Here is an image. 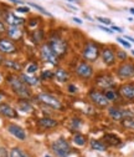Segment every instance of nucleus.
Masks as SVG:
<instances>
[{"label": "nucleus", "mask_w": 134, "mask_h": 157, "mask_svg": "<svg viewBox=\"0 0 134 157\" xmlns=\"http://www.w3.org/2000/svg\"><path fill=\"white\" fill-rule=\"evenodd\" d=\"M50 150L55 157H70L71 155L78 152L76 147H72L71 142L65 136H60L56 140H53L50 145Z\"/></svg>", "instance_id": "1"}, {"label": "nucleus", "mask_w": 134, "mask_h": 157, "mask_svg": "<svg viewBox=\"0 0 134 157\" xmlns=\"http://www.w3.org/2000/svg\"><path fill=\"white\" fill-rule=\"evenodd\" d=\"M102 45L94 40H86L81 49V60L94 64L100 60Z\"/></svg>", "instance_id": "2"}, {"label": "nucleus", "mask_w": 134, "mask_h": 157, "mask_svg": "<svg viewBox=\"0 0 134 157\" xmlns=\"http://www.w3.org/2000/svg\"><path fill=\"white\" fill-rule=\"evenodd\" d=\"M6 81L10 86V89L13 90V92L19 96L20 99H26L29 100L30 97L32 96V92L30 90V87L21 80L20 76H16V75H8L6 77Z\"/></svg>", "instance_id": "3"}, {"label": "nucleus", "mask_w": 134, "mask_h": 157, "mask_svg": "<svg viewBox=\"0 0 134 157\" xmlns=\"http://www.w3.org/2000/svg\"><path fill=\"white\" fill-rule=\"evenodd\" d=\"M51 50L55 52V55L57 56L61 60V59H63L67 52H68V43L65 40V39L61 36V35H57V34H53L51 35L49 39H47V43H46Z\"/></svg>", "instance_id": "4"}, {"label": "nucleus", "mask_w": 134, "mask_h": 157, "mask_svg": "<svg viewBox=\"0 0 134 157\" xmlns=\"http://www.w3.org/2000/svg\"><path fill=\"white\" fill-rule=\"evenodd\" d=\"M73 74L78 80L87 82V81L93 80L96 71H94V67H93L92 64H89L87 61H83V60H80L73 66Z\"/></svg>", "instance_id": "5"}, {"label": "nucleus", "mask_w": 134, "mask_h": 157, "mask_svg": "<svg viewBox=\"0 0 134 157\" xmlns=\"http://www.w3.org/2000/svg\"><path fill=\"white\" fill-rule=\"evenodd\" d=\"M92 81H93L94 87L101 90V91H104L107 89H113V87H117L118 86L114 75H112L109 72H98V74H94V77H93Z\"/></svg>", "instance_id": "6"}, {"label": "nucleus", "mask_w": 134, "mask_h": 157, "mask_svg": "<svg viewBox=\"0 0 134 157\" xmlns=\"http://www.w3.org/2000/svg\"><path fill=\"white\" fill-rule=\"evenodd\" d=\"M36 100L40 104H42L44 106H46L51 110H55V111H65L66 110L65 104L57 96H55L50 92H40L36 96Z\"/></svg>", "instance_id": "7"}, {"label": "nucleus", "mask_w": 134, "mask_h": 157, "mask_svg": "<svg viewBox=\"0 0 134 157\" xmlns=\"http://www.w3.org/2000/svg\"><path fill=\"white\" fill-rule=\"evenodd\" d=\"M87 100L91 102V105L98 110H106L110 104L107 100V97L104 96L103 91L96 89L94 86L91 87L87 91Z\"/></svg>", "instance_id": "8"}, {"label": "nucleus", "mask_w": 134, "mask_h": 157, "mask_svg": "<svg viewBox=\"0 0 134 157\" xmlns=\"http://www.w3.org/2000/svg\"><path fill=\"white\" fill-rule=\"evenodd\" d=\"M114 76L121 81H130L134 78V61L127 60L124 63H119L114 69Z\"/></svg>", "instance_id": "9"}, {"label": "nucleus", "mask_w": 134, "mask_h": 157, "mask_svg": "<svg viewBox=\"0 0 134 157\" xmlns=\"http://www.w3.org/2000/svg\"><path fill=\"white\" fill-rule=\"evenodd\" d=\"M106 111H107V116L114 122H121L123 119H125V117L134 116L133 111H130L128 109H123L118 105H109L106 109Z\"/></svg>", "instance_id": "10"}, {"label": "nucleus", "mask_w": 134, "mask_h": 157, "mask_svg": "<svg viewBox=\"0 0 134 157\" xmlns=\"http://www.w3.org/2000/svg\"><path fill=\"white\" fill-rule=\"evenodd\" d=\"M100 59L107 67H113L117 64V56H116V49L109 45H104L101 49V56Z\"/></svg>", "instance_id": "11"}, {"label": "nucleus", "mask_w": 134, "mask_h": 157, "mask_svg": "<svg viewBox=\"0 0 134 157\" xmlns=\"http://www.w3.org/2000/svg\"><path fill=\"white\" fill-rule=\"evenodd\" d=\"M121 99L125 102H134V81H125L117 86Z\"/></svg>", "instance_id": "12"}, {"label": "nucleus", "mask_w": 134, "mask_h": 157, "mask_svg": "<svg viewBox=\"0 0 134 157\" xmlns=\"http://www.w3.org/2000/svg\"><path fill=\"white\" fill-rule=\"evenodd\" d=\"M40 55H41V59L52 65V66H59V63H60V59L55 55V52L51 50V48L47 45V44H42L41 48H40Z\"/></svg>", "instance_id": "13"}, {"label": "nucleus", "mask_w": 134, "mask_h": 157, "mask_svg": "<svg viewBox=\"0 0 134 157\" xmlns=\"http://www.w3.org/2000/svg\"><path fill=\"white\" fill-rule=\"evenodd\" d=\"M6 130L8 132L14 137V139H16L17 141H26L27 140V133L25 131L24 127H21L20 125H16V124H9L6 126Z\"/></svg>", "instance_id": "14"}, {"label": "nucleus", "mask_w": 134, "mask_h": 157, "mask_svg": "<svg viewBox=\"0 0 134 157\" xmlns=\"http://www.w3.org/2000/svg\"><path fill=\"white\" fill-rule=\"evenodd\" d=\"M102 140L109 148H121V146L123 145V141L121 137L113 132H106L102 136Z\"/></svg>", "instance_id": "15"}, {"label": "nucleus", "mask_w": 134, "mask_h": 157, "mask_svg": "<svg viewBox=\"0 0 134 157\" xmlns=\"http://www.w3.org/2000/svg\"><path fill=\"white\" fill-rule=\"evenodd\" d=\"M37 126L42 130H55L59 127L60 122L59 120L53 119V117H50V116H42V117H39L36 121Z\"/></svg>", "instance_id": "16"}, {"label": "nucleus", "mask_w": 134, "mask_h": 157, "mask_svg": "<svg viewBox=\"0 0 134 157\" xmlns=\"http://www.w3.org/2000/svg\"><path fill=\"white\" fill-rule=\"evenodd\" d=\"M53 72H55L53 80H56L57 82H60V84H68L70 80L72 78L71 72L67 69L61 67V66H57V69H55Z\"/></svg>", "instance_id": "17"}, {"label": "nucleus", "mask_w": 134, "mask_h": 157, "mask_svg": "<svg viewBox=\"0 0 134 157\" xmlns=\"http://www.w3.org/2000/svg\"><path fill=\"white\" fill-rule=\"evenodd\" d=\"M3 16H4V21L9 26H21L25 24V19L15 15L13 11H5L3 14Z\"/></svg>", "instance_id": "18"}, {"label": "nucleus", "mask_w": 134, "mask_h": 157, "mask_svg": "<svg viewBox=\"0 0 134 157\" xmlns=\"http://www.w3.org/2000/svg\"><path fill=\"white\" fill-rule=\"evenodd\" d=\"M88 136L82 132H73L71 136V142L77 148H85L88 145Z\"/></svg>", "instance_id": "19"}, {"label": "nucleus", "mask_w": 134, "mask_h": 157, "mask_svg": "<svg viewBox=\"0 0 134 157\" xmlns=\"http://www.w3.org/2000/svg\"><path fill=\"white\" fill-rule=\"evenodd\" d=\"M83 125H85L83 117H81L78 115H73L68 121V130L72 133L73 132H81V130L83 128Z\"/></svg>", "instance_id": "20"}, {"label": "nucleus", "mask_w": 134, "mask_h": 157, "mask_svg": "<svg viewBox=\"0 0 134 157\" xmlns=\"http://www.w3.org/2000/svg\"><path fill=\"white\" fill-rule=\"evenodd\" d=\"M88 146L92 151L101 152V153H104L109 150V147L104 144V141L102 139H94V137H92V139L88 140Z\"/></svg>", "instance_id": "21"}, {"label": "nucleus", "mask_w": 134, "mask_h": 157, "mask_svg": "<svg viewBox=\"0 0 134 157\" xmlns=\"http://www.w3.org/2000/svg\"><path fill=\"white\" fill-rule=\"evenodd\" d=\"M17 51L16 45L10 40V39H0V52L2 54H6V55H11L15 54Z\"/></svg>", "instance_id": "22"}, {"label": "nucleus", "mask_w": 134, "mask_h": 157, "mask_svg": "<svg viewBox=\"0 0 134 157\" xmlns=\"http://www.w3.org/2000/svg\"><path fill=\"white\" fill-rule=\"evenodd\" d=\"M0 115H3L4 117H6V119H11V120H15L19 117V113L17 111L9 104H0Z\"/></svg>", "instance_id": "23"}, {"label": "nucleus", "mask_w": 134, "mask_h": 157, "mask_svg": "<svg viewBox=\"0 0 134 157\" xmlns=\"http://www.w3.org/2000/svg\"><path fill=\"white\" fill-rule=\"evenodd\" d=\"M6 35L11 41H19V40H21L24 31L20 26H9L6 28Z\"/></svg>", "instance_id": "24"}, {"label": "nucleus", "mask_w": 134, "mask_h": 157, "mask_svg": "<svg viewBox=\"0 0 134 157\" xmlns=\"http://www.w3.org/2000/svg\"><path fill=\"white\" fill-rule=\"evenodd\" d=\"M104 96L107 97V100L109 101V104H116L119 102L122 99H121V96H119V92L117 90V87H113V89H107L103 91Z\"/></svg>", "instance_id": "25"}, {"label": "nucleus", "mask_w": 134, "mask_h": 157, "mask_svg": "<svg viewBox=\"0 0 134 157\" xmlns=\"http://www.w3.org/2000/svg\"><path fill=\"white\" fill-rule=\"evenodd\" d=\"M20 78L21 80L29 86V87H35V86H39L41 80H40V77H37V76H34V75H29L26 72H23L20 75Z\"/></svg>", "instance_id": "26"}, {"label": "nucleus", "mask_w": 134, "mask_h": 157, "mask_svg": "<svg viewBox=\"0 0 134 157\" xmlns=\"http://www.w3.org/2000/svg\"><path fill=\"white\" fill-rule=\"evenodd\" d=\"M2 65H3L4 67H6V69H9V70H13V71H16V72L21 71V69H23V66L19 64L17 61L13 60V59H4V61H3Z\"/></svg>", "instance_id": "27"}, {"label": "nucleus", "mask_w": 134, "mask_h": 157, "mask_svg": "<svg viewBox=\"0 0 134 157\" xmlns=\"http://www.w3.org/2000/svg\"><path fill=\"white\" fill-rule=\"evenodd\" d=\"M10 157H31V155L20 146H14L10 148Z\"/></svg>", "instance_id": "28"}, {"label": "nucleus", "mask_w": 134, "mask_h": 157, "mask_svg": "<svg viewBox=\"0 0 134 157\" xmlns=\"http://www.w3.org/2000/svg\"><path fill=\"white\" fill-rule=\"evenodd\" d=\"M31 40L34 41V44L40 45L42 44V41L45 40V33L42 29H36L32 34H31Z\"/></svg>", "instance_id": "29"}, {"label": "nucleus", "mask_w": 134, "mask_h": 157, "mask_svg": "<svg viewBox=\"0 0 134 157\" xmlns=\"http://www.w3.org/2000/svg\"><path fill=\"white\" fill-rule=\"evenodd\" d=\"M19 110L21 112H25V113H30L34 111V107L29 102V100L26 99H20L19 100Z\"/></svg>", "instance_id": "30"}, {"label": "nucleus", "mask_w": 134, "mask_h": 157, "mask_svg": "<svg viewBox=\"0 0 134 157\" xmlns=\"http://www.w3.org/2000/svg\"><path fill=\"white\" fill-rule=\"evenodd\" d=\"M122 127L124 130H129V131H134V116H130V117H125L123 119L121 122Z\"/></svg>", "instance_id": "31"}, {"label": "nucleus", "mask_w": 134, "mask_h": 157, "mask_svg": "<svg viewBox=\"0 0 134 157\" xmlns=\"http://www.w3.org/2000/svg\"><path fill=\"white\" fill-rule=\"evenodd\" d=\"M39 77H40L41 81H50V80H53L55 72H53V70H44V71L40 74Z\"/></svg>", "instance_id": "32"}, {"label": "nucleus", "mask_w": 134, "mask_h": 157, "mask_svg": "<svg viewBox=\"0 0 134 157\" xmlns=\"http://www.w3.org/2000/svg\"><path fill=\"white\" fill-rule=\"evenodd\" d=\"M116 56H117V61H119V63H124L129 59L127 51L123 50V49H117L116 50Z\"/></svg>", "instance_id": "33"}, {"label": "nucleus", "mask_w": 134, "mask_h": 157, "mask_svg": "<svg viewBox=\"0 0 134 157\" xmlns=\"http://www.w3.org/2000/svg\"><path fill=\"white\" fill-rule=\"evenodd\" d=\"M78 86L76 85L74 82H68V84H66V91L68 92V94H71V95H76L78 92Z\"/></svg>", "instance_id": "34"}, {"label": "nucleus", "mask_w": 134, "mask_h": 157, "mask_svg": "<svg viewBox=\"0 0 134 157\" xmlns=\"http://www.w3.org/2000/svg\"><path fill=\"white\" fill-rule=\"evenodd\" d=\"M37 71H39V65H37L36 63H30L26 66V74H29V75H34Z\"/></svg>", "instance_id": "35"}, {"label": "nucleus", "mask_w": 134, "mask_h": 157, "mask_svg": "<svg viewBox=\"0 0 134 157\" xmlns=\"http://www.w3.org/2000/svg\"><path fill=\"white\" fill-rule=\"evenodd\" d=\"M29 5H30V6H32V8H35L36 10H39L40 13H42L44 15H46V16H49V17H51V16H52V15H51V14H50V13H49L47 10H45V9H44L42 6H40V5H37V4H34V3H29Z\"/></svg>", "instance_id": "36"}, {"label": "nucleus", "mask_w": 134, "mask_h": 157, "mask_svg": "<svg viewBox=\"0 0 134 157\" xmlns=\"http://www.w3.org/2000/svg\"><path fill=\"white\" fill-rule=\"evenodd\" d=\"M117 41H118L123 48H125V49H130V48H132V44H130L128 40H125V39H123V37H117Z\"/></svg>", "instance_id": "37"}, {"label": "nucleus", "mask_w": 134, "mask_h": 157, "mask_svg": "<svg viewBox=\"0 0 134 157\" xmlns=\"http://www.w3.org/2000/svg\"><path fill=\"white\" fill-rule=\"evenodd\" d=\"M0 157H10V150L5 146H0Z\"/></svg>", "instance_id": "38"}, {"label": "nucleus", "mask_w": 134, "mask_h": 157, "mask_svg": "<svg viewBox=\"0 0 134 157\" xmlns=\"http://www.w3.org/2000/svg\"><path fill=\"white\" fill-rule=\"evenodd\" d=\"M97 20L101 23V24H103V25H110L112 24V21H110V19H108V17H103V16H98L97 17Z\"/></svg>", "instance_id": "39"}, {"label": "nucleus", "mask_w": 134, "mask_h": 157, "mask_svg": "<svg viewBox=\"0 0 134 157\" xmlns=\"http://www.w3.org/2000/svg\"><path fill=\"white\" fill-rule=\"evenodd\" d=\"M37 25H39V19H31V20L29 21L30 28H37Z\"/></svg>", "instance_id": "40"}, {"label": "nucleus", "mask_w": 134, "mask_h": 157, "mask_svg": "<svg viewBox=\"0 0 134 157\" xmlns=\"http://www.w3.org/2000/svg\"><path fill=\"white\" fill-rule=\"evenodd\" d=\"M4 33H6V26H5L4 21H2V20H0V35H2V34H4Z\"/></svg>", "instance_id": "41"}, {"label": "nucleus", "mask_w": 134, "mask_h": 157, "mask_svg": "<svg viewBox=\"0 0 134 157\" xmlns=\"http://www.w3.org/2000/svg\"><path fill=\"white\" fill-rule=\"evenodd\" d=\"M97 28H100L101 30H103V31H106V33H108V34H112V33H113V31H112L109 28H107L106 25H98Z\"/></svg>", "instance_id": "42"}, {"label": "nucleus", "mask_w": 134, "mask_h": 157, "mask_svg": "<svg viewBox=\"0 0 134 157\" xmlns=\"http://www.w3.org/2000/svg\"><path fill=\"white\" fill-rule=\"evenodd\" d=\"M110 30L114 33V31H117V33H123V29L119 28V26H116V25H112L110 26Z\"/></svg>", "instance_id": "43"}, {"label": "nucleus", "mask_w": 134, "mask_h": 157, "mask_svg": "<svg viewBox=\"0 0 134 157\" xmlns=\"http://www.w3.org/2000/svg\"><path fill=\"white\" fill-rule=\"evenodd\" d=\"M16 11H19V13H29V11H30V9H29V8H26V6H21V8H17V9H16Z\"/></svg>", "instance_id": "44"}, {"label": "nucleus", "mask_w": 134, "mask_h": 157, "mask_svg": "<svg viewBox=\"0 0 134 157\" xmlns=\"http://www.w3.org/2000/svg\"><path fill=\"white\" fill-rule=\"evenodd\" d=\"M123 39H125V40H128L129 43H134V39H133L132 36H128V35H125V36H123Z\"/></svg>", "instance_id": "45"}, {"label": "nucleus", "mask_w": 134, "mask_h": 157, "mask_svg": "<svg viewBox=\"0 0 134 157\" xmlns=\"http://www.w3.org/2000/svg\"><path fill=\"white\" fill-rule=\"evenodd\" d=\"M72 20H73L74 23H77V24H80V25L82 24V20H80V19H78V17H73V19H72Z\"/></svg>", "instance_id": "46"}, {"label": "nucleus", "mask_w": 134, "mask_h": 157, "mask_svg": "<svg viewBox=\"0 0 134 157\" xmlns=\"http://www.w3.org/2000/svg\"><path fill=\"white\" fill-rule=\"evenodd\" d=\"M10 2H13V3H15V4H21L20 0H10Z\"/></svg>", "instance_id": "47"}, {"label": "nucleus", "mask_w": 134, "mask_h": 157, "mask_svg": "<svg viewBox=\"0 0 134 157\" xmlns=\"http://www.w3.org/2000/svg\"><path fill=\"white\" fill-rule=\"evenodd\" d=\"M70 3H80V0H67Z\"/></svg>", "instance_id": "48"}, {"label": "nucleus", "mask_w": 134, "mask_h": 157, "mask_svg": "<svg viewBox=\"0 0 134 157\" xmlns=\"http://www.w3.org/2000/svg\"><path fill=\"white\" fill-rule=\"evenodd\" d=\"M42 157H55L53 155H50V153H46V155H44Z\"/></svg>", "instance_id": "49"}, {"label": "nucleus", "mask_w": 134, "mask_h": 157, "mask_svg": "<svg viewBox=\"0 0 134 157\" xmlns=\"http://www.w3.org/2000/svg\"><path fill=\"white\" fill-rule=\"evenodd\" d=\"M2 81H3V75L0 74V82H2Z\"/></svg>", "instance_id": "50"}, {"label": "nucleus", "mask_w": 134, "mask_h": 157, "mask_svg": "<svg viewBox=\"0 0 134 157\" xmlns=\"http://www.w3.org/2000/svg\"><path fill=\"white\" fill-rule=\"evenodd\" d=\"M130 13H132V14H134V9H133V8L130 9Z\"/></svg>", "instance_id": "51"}, {"label": "nucleus", "mask_w": 134, "mask_h": 157, "mask_svg": "<svg viewBox=\"0 0 134 157\" xmlns=\"http://www.w3.org/2000/svg\"><path fill=\"white\" fill-rule=\"evenodd\" d=\"M132 55H133V56H134V50H132Z\"/></svg>", "instance_id": "52"}, {"label": "nucleus", "mask_w": 134, "mask_h": 157, "mask_svg": "<svg viewBox=\"0 0 134 157\" xmlns=\"http://www.w3.org/2000/svg\"><path fill=\"white\" fill-rule=\"evenodd\" d=\"M2 97H3V96H2V95H0V100H2Z\"/></svg>", "instance_id": "53"}, {"label": "nucleus", "mask_w": 134, "mask_h": 157, "mask_svg": "<svg viewBox=\"0 0 134 157\" xmlns=\"http://www.w3.org/2000/svg\"><path fill=\"white\" fill-rule=\"evenodd\" d=\"M80 157H86V156H80Z\"/></svg>", "instance_id": "54"}]
</instances>
